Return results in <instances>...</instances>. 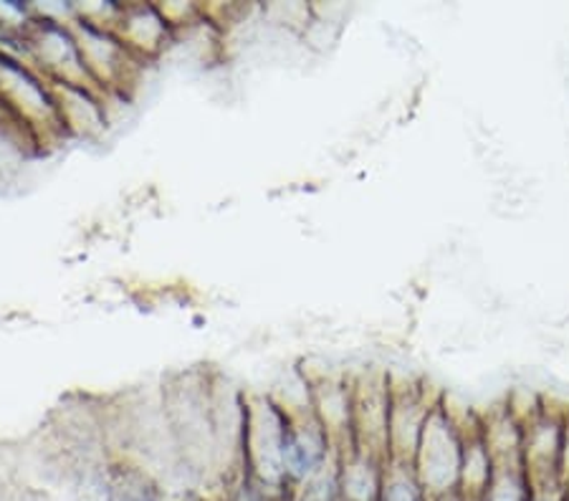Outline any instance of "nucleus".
Instances as JSON below:
<instances>
[{
	"label": "nucleus",
	"mask_w": 569,
	"mask_h": 501,
	"mask_svg": "<svg viewBox=\"0 0 569 501\" xmlns=\"http://www.w3.org/2000/svg\"><path fill=\"white\" fill-rule=\"evenodd\" d=\"M463 443V433L446 415V410L438 405L428 418L418 443V453L412 459V469H416L430 501L453 497L458 491Z\"/></svg>",
	"instance_id": "1"
},
{
	"label": "nucleus",
	"mask_w": 569,
	"mask_h": 501,
	"mask_svg": "<svg viewBox=\"0 0 569 501\" xmlns=\"http://www.w3.org/2000/svg\"><path fill=\"white\" fill-rule=\"evenodd\" d=\"M443 393L420 378L390 375V461L412 463L418 453L420 435Z\"/></svg>",
	"instance_id": "2"
},
{
	"label": "nucleus",
	"mask_w": 569,
	"mask_h": 501,
	"mask_svg": "<svg viewBox=\"0 0 569 501\" xmlns=\"http://www.w3.org/2000/svg\"><path fill=\"white\" fill-rule=\"evenodd\" d=\"M352 382L355 451L375 461H390V372L365 370Z\"/></svg>",
	"instance_id": "3"
},
{
	"label": "nucleus",
	"mask_w": 569,
	"mask_h": 501,
	"mask_svg": "<svg viewBox=\"0 0 569 501\" xmlns=\"http://www.w3.org/2000/svg\"><path fill=\"white\" fill-rule=\"evenodd\" d=\"M569 408H557L545 395V415L525 428V473L531 487H552L559 481V451H562Z\"/></svg>",
	"instance_id": "4"
},
{
	"label": "nucleus",
	"mask_w": 569,
	"mask_h": 501,
	"mask_svg": "<svg viewBox=\"0 0 569 501\" xmlns=\"http://www.w3.org/2000/svg\"><path fill=\"white\" fill-rule=\"evenodd\" d=\"M481 441L497 469H525V425L513 421L503 403L481 413Z\"/></svg>",
	"instance_id": "5"
},
{
	"label": "nucleus",
	"mask_w": 569,
	"mask_h": 501,
	"mask_svg": "<svg viewBox=\"0 0 569 501\" xmlns=\"http://www.w3.org/2000/svg\"><path fill=\"white\" fill-rule=\"evenodd\" d=\"M382 469V461L357 451L339 455L337 501H380Z\"/></svg>",
	"instance_id": "6"
},
{
	"label": "nucleus",
	"mask_w": 569,
	"mask_h": 501,
	"mask_svg": "<svg viewBox=\"0 0 569 501\" xmlns=\"http://www.w3.org/2000/svg\"><path fill=\"white\" fill-rule=\"evenodd\" d=\"M493 459L489 455L479 435H471L463 443V455H461V471H458V491L456 494L463 501H481L486 489H489L493 479Z\"/></svg>",
	"instance_id": "7"
},
{
	"label": "nucleus",
	"mask_w": 569,
	"mask_h": 501,
	"mask_svg": "<svg viewBox=\"0 0 569 501\" xmlns=\"http://www.w3.org/2000/svg\"><path fill=\"white\" fill-rule=\"evenodd\" d=\"M380 501H430L412 463L388 461L382 469Z\"/></svg>",
	"instance_id": "8"
},
{
	"label": "nucleus",
	"mask_w": 569,
	"mask_h": 501,
	"mask_svg": "<svg viewBox=\"0 0 569 501\" xmlns=\"http://www.w3.org/2000/svg\"><path fill=\"white\" fill-rule=\"evenodd\" d=\"M481 501H531V484L525 469H497Z\"/></svg>",
	"instance_id": "9"
},
{
	"label": "nucleus",
	"mask_w": 569,
	"mask_h": 501,
	"mask_svg": "<svg viewBox=\"0 0 569 501\" xmlns=\"http://www.w3.org/2000/svg\"><path fill=\"white\" fill-rule=\"evenodd\" d=\"M503 408H507V413L513 421L527 428L529 423H535L537 418L545 415V393H539V390L529 385L511 388L507 398H503Z\"/></svg>",
	"instance_id": "10"
},
{
	"label": "nucleus",
	"mask_w": 569,
	"mask_h": 501,
	"mask_svg": "<svg viewBox=\"0 0 569 501\" xmlns=\"http://www.w3.org/2000/svg\"><path fill=\"white\" fill-rule=\"evenodd\" d=\"M559 481L562 487H569V421L565 425V439H562V451H559Z\"/></svg>",
	"instance_id": "11"
},
{
	"label": "nucleus",
	"mask_w": 569,
	"mask_h": 501,
	"mask_svg": "<svg viewBox=\"0 0 569 501\" xmlns=\"http://www.w3.org/2000/svg\"><path fill=\"white\" fill-rule=\"evenodd\" d=\"M436 501H463V499L458 497V494H453V497H443V499H436Z\"/></svg>",
	"instance_id": "12"
},
{
	"label": "nucleus",
	"mask_w": 569,
	"mask_h": 501,
	"mask_svg": "<svg viewBox=\"0 0 569 501\" xmlns=\"http://www.w3.org/2000/svg\"><path fill=\"white\" fill-rule=\"evenodd\" d=\"M565 494H567V501H569V487H567V489H565Z\"/></svg>",
	"instance_id": "13"
}]
</instances>
